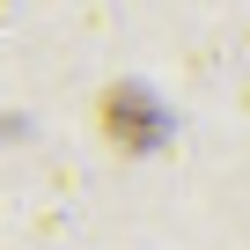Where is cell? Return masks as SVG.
<instances>
[{
  "instance_id": "cell-1",
  "label": "cell",
  "mask_w": 250,
  "mask_h": 250,
  "mask_svg": "<svg viewBox=\"0 0 250 250\" xmlns=\"http://www.w3.org/2000/svg\"><path fill=\"white\" fill-rule=\"evenodd\" d=\"M96 125H103V140H110L118 155H155V147L169 140V118H162V103H155L147 88H133V81L103 88V103H96Z\"/></svg>"
}]
</instances>
